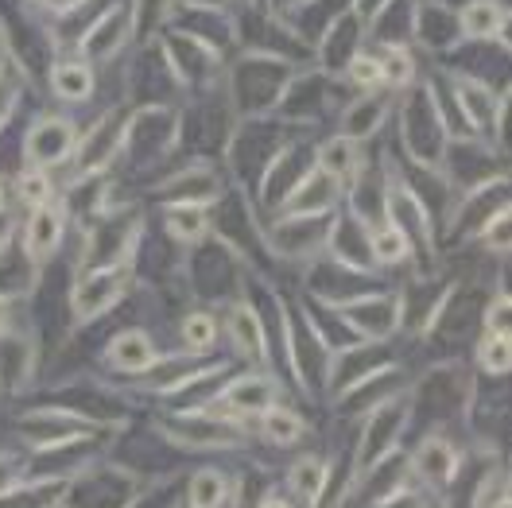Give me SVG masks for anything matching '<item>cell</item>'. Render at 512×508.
Wrapping results in <instances>:
<instances>
[{"label": "cell", "mask_w": 512, "mask_h": 508, "mask_svg": "<svg viewBox=\"0 0 512 508\" xmlns=\"http://www.w3.org/2000/svg\"><path fill=\"white\" fill-rule=\"evenodd\" d=\"M295 70H303V66H291L284 59H272V55H256V51H245L237 63L225 66L222 82L225 97L233 105V117L237 121H245V117H272Z\"/></svg>", "instance_id": "1"}, {"label": "cell", "mask_w": 512, "mask_h": 508, "mask_svg": "<svg viewBox=\"0 0 512 508\" xmlns=\"http://www.w3.org/2000/svg\"><path fill=\"white\" fill-rule=\"evenodd\" d=\"M400 117V148L412 167L423 171H439L443 152L450 144L447 121H443V105L435 94V78L431 82H416L404 90V101L392 105Z\"/></svg>", "instance_id": "2"}, {"label": "cell", "mask_w": 512, "mask_h": 508, "mask_svg": "<svg viewBox=\"0 0 512 508\" xmlns=\"http://www.w3.org/2000/svg\"><path fill=\"white\" fill-rule=\"evenodd\" d=\"M167 70L175 74L179 90H210L214 82H222L225 55L218 47H210L206 39L183 32V28H167L156 39Z\"/></svg>", "instance_id": "3"}, {"label": "cell", "mask_w": 512, "mask_h": 508, "mask_svg": "<svg viewBox=\"0 0 512 508\" xmlns=\"http://www.w3.org/2000/svg\"><path fill=\"white\" fill-rule=\"evenodd\" d=\"M144 493V481L125 466H86L66 477V508H132Z\"/></svg>", "instance_id": "4"}, {"label": "cell", "mask_w": 512, "mask_h": 508, "mask_svg": "<svg viewBox=\"0 0 512 508\" xmlns=\"http://www.w3.org/2000/svg\"><path fill=\"white\" fill-rule=\"evenodd\" d=\"M408 423H412V396H408V388L388 396L377 408H369V419H365L361 439H357V454H353V481H361L381 458H388L396 450Z\"/></svg>", "instance_id": "5"}, {"label": "cell", "mask_w": 512, "mask_h": 508, "mask_svg": "<svg viewBox=\"0 0 512 508\" xmlns=\"http://www.w3.org/2000/svg\"><path fill=\"white\" fill-rule=\"evenodd\" d=\"M338 315L361 342H388L404 326V295L396 291H361L338 303H322Z\"/></svg>", "instance_id": "6"}, {"label": "cell", "mask_w": 512, "mask_h": 508, "mask_svg": "<svg viewBox=\"0 0 512 508\" xmlns=\"http://www.w3.org/2000/svg\"><path fill=\"white\" fill-rule=\"evenodd\" d=\"M128 109L125 101L121 105H109L97 125L78 136V148H74V179H94V175H105L113 163H121V152H125V132H128Z\"/></svg>", "instance_id": "7"}, {"label": "cell", "mask_w": 512, "mask_h": 508, "mask_svg": "<svg viewBox=\"0 0 512 508\" xmlns=\"http://www.w3.org/2000/svg\"><path fill=\"white\" fill-rule=\"evenodd\" d=\"M132 287V272L128 264H113V268H82L78 280L70 287V315H74V330L90 326L97 318H105Z\"/></svg>", "instance_id": "8"}, {"label": "cell", "mask_w": 512, "mask_h": 508, "mask_svg": "<svg viewBox=\"0 0 512 508\" xmlns=\"http://www.w3.org/2000/svg\"><path fill=\"white\" fill-rule=\"evenodd\" d=\"M16 435L35 450H51V446L78 443V439H94L101 435V423H94L90 415L74 412V408H32L16 419Z\"/></svg>", "instance_id": "9"}, {"label": "cell", "mask_w": 512, "mask_h": 508, "mask_svg": "<svg viewBox=\"0 0 512 508\" xmlns=\"http://www.w3.org/2000/svg\"><path fill=\"white\" fill-rule=\"evenodd\" d=\"M334 214H276L264 241L280 260H319L330 241Z\"/></svg>", "instance_id": "10"}, {"label": "cell", "mask_w": 512, "mask_h": 508, "mask_svg": "<svg viewBox=\"0 0 512 508\" xmlns=\"http://www.w3.org/2000/svg\"><path fill=\"white\" fill-rule=\"evenodd\" d=\"M132 12H128V0H113L109 8H101L94 20L82 28L78 35V55L94 66L117 63L132 43Z\"/></svg>", "instance_id": "11"}, {"label": "cell", "mask_w": 512, "mask_h": 508, "mask_svg": "<svg viewBox=\"0 0 512 508\" xmlns=\"http://www.w3.org/2000/svg\"><path fill=\"white\" fill-rule=\"evenodd\" d=\"M140 241V218L136 214H97L90 229H86V256L82 268H113V264H128L132 249Z\"/></svg>", "instance_id": "12"}, {"label": "cell", "mask_w": 512, "mask_h": 508, "mask_svg": "<svg viewBox=\"0 0 512 508\" xmlns=\"http://www.w3.org/2000/svg\"><path fill=\"white\" fill-rule=\"evenodd\" d=\"M78 136H82V128H78L74 117H63V113L35 117L28 132H24V159H28V167L55 171V167L70 163L74 148H78Z\"/></svg>", "instance_id": "13"}, {"label": "cell", "mask_w": 512, "mask_h": 508, "mask_svg": "<svg viewBox=\"0 0 512 508\" xmlns=\"http://www.w3.org/2000/svg\"><path fill=\"white\" fill-rule=\"evenodd\" d=\"M225 194H229L225 191V175L206 159L175 167L160 183L163 206H214V202H222Z\"/></svg>", "instance_id": "14"}, {"label": "cell", "mask_w": 512, "mask_h": 508, "mask_svg": "<svg viewBox=\"0 0 512 508\" xmlns=\"http://www.w3.org/2000/svg\"><path fill=\"white\" fill-rule=\"evenodd\" d=\"M365 28H361V20L350 12V4L338 12V16H330L326 20V32L315 35V43H311V66L322 70V74H330V78H338L342 74V66L350 63L353 55L365 47Z\"/></svg>", "instance_id": "15"}, {"label": "cell", "mask_w": 512, "mask_h": 508, "mask_svg": "<svg viewBox=\"0 0 512 508\" xmlns=\"http://www.w3.org/2000/svg\"><path fill=\"white\" fill-rule=\"evenodd\" d=\"M66 225H70V206L51 198L43 206H35L24 222V256L32 260L35 268H43L47 260H55V253L63 249V237H66Z\"/></svg>", "instance_id": "16"}, {"label": "cell", "mask_w": 512, "mask_h": 508, "mask_svg": "<svg viewBox=\"0 0 512 508\" xmlns=\"http://www.w3.org/2000/svg\"><path fill=\"white\" fill-rule=\"evenodd\" d=\"M408 39H416L419 47L431 51V55H447L454 47H462L458 12L447 8V4H439V0H416V4H412Z\"/></svg>", "instance_id": "17"}, {"label": "cell", "mask_w": 512, "mask_h": 508, "mask_svg": "<svg viewBox=\"0 0 512 508\" xmlns=\"http://www.w3.org/2000/svg\"><path fill=\"white\" fill-rule=\"evenodd\" d=\"M160 427L171 443H183L191 446V450H229V446L241 443V431L233 423H222V419H214L202 408L179 415V419H167Z\"/></svg>", "instance_id": "18"}, {"label": "cell", "mask_w": 512, "mask_h": 508, "mask_svg": "<svg viewBox=\"0 0 512 508\" xmlns=\"http://www.w3.org/2000/svg\"><path fill=\"white\" fill-rule=\"evenodd\" d=\"M280 396H284V388H280L276 377H268V373H241L233 381L218 384V392H214V400L225 404L233 415H241V419L268 412Z\"/></svg>", "instance_id": "19"}, {"label": "cell", "mask_w": 512, "mask_h": 508, "mask_svg": "<svg viewBox=\"0 0 512 508\" xmlns=\"http://www.w3.org/2000/svg\"><path fill=\"white\" fill-rule=\"evenodd\" d=\"M388 117H392V97H388V90L357 94L338 109V136H346L353 144H365V140H373L381 132Z\"/></svg>", "instance_id": "20"}, {"label": "cell", "mask_w": 512, "mask_h": 508, "mask_svg": "<svg viewBox=\"0 0 512 508\" xmlns=\"http://www.w3.org/2000/svg\"><path fill=\"white\" fill-rule=\"evenodd\" d=\"M160 361V346L148 330L140 326H128V330H117L105 346V365L117 369V373H132V377H144L152 365Z\"/></svg>", "instance_id": "21"}, {"label": "cell", "mask_w": 512, "mask_h": 508, "mask_svg": "<svg viewBox=\"0 0 512 508\" xmlns=\"http://www.w3.org/2000/svg\"><path fill=\"white\" fill-rule=\"evenodd\" d=\"M458 12V35L462 43H509V4L505 0H466Z\"/></svg>", "instance_id": "22"}, {"label": "cell", "mask_w": 512, "mask_h": 508, "mask_svg": "<svg viewBox=\"0 0 512 508\" xmlns=\"http://www.w3.org/2000/svg\"><path fill=\"white\" fill-rule=\"evenodd\" d=\"M225 338L233 342V350L241 353L253 365H268V330L264 318L256 315V307L249 299H237L225 311Z\"/></svg>", "instance_id": "23"}, {"label": "cell", "mask_w": 512, "mask_h": 508, "mask_svg": "<svg viewBox=\"0 0 512 508\" xmlns=\"http://www.w3.org/2000/svg\"><path fill=\"white\" fill-rule=\"evenodd\" d=\"M458 462H462V454H458V446L450 443L447 435H427L408 454V470L423 477L427 485H435V489H447L450 481L458 477Z\"/></svg>", "instance_id": "24"}, {"label": "cell", "mask_w": 512, "mask_h": 508, "mask_svg": "<svg viewBox=\"0 0 512 508\" xmlns=\"http://www.w3.org/2000/svg\"><path fill=\"white\" fill-rule=\"evenodd\" d=\"M35 381V342L28 334H0V388L24 392Z\"/></svg>", "instance_id": "25"}, {"label": "cell", "mask_w": 512, "mask_h": 508, "mask_svg": "<svg viewBox=\"0 0 512 508\" xmlns=\"http://www.w3.org/2000/svg\"><path fill=\"white\" fill-rule=\"evenodd\" d=\"M97 90V70L82 55L74 59H55L51 63V94L66 105H86Z\"/></svg>", "instance_id": "26"}, {"label": "cell", "mask_w": 512, "mask_h": 508, "mask_svg": "<svg viewBox=\"0 0 512 508\" xmlns=\"http://www.w3.org/2000/svg\"><path fill=\"white\" fill-rule=\"evenodd\" d=\"M361 144H353L346 136H330V140H322L319 148H315V171L326 175V179H334L338 187H346L353 175L361 171Z\"/></svg>", "instance_id": "27"}, {"label": "cell", "mask_w": 512, "mask_h": 508, "mask_svg": "<svg viewBox=\"0 0 512 508\" xmlns=\"http://www.w3.org/2000/svg\"><path fill=\"white\" fill-rule=\"evenodd\" d=\"M66 493V477H28L0 493V508H59Z\"/></svg>", "instance_id": "28"}, {"label": "cell", "mask_w": 512, "mask_h": 508, "mask_svg": "<svg viewBox=\"0 0 512 508\" xmlns=\"http://www.w3.org/2000/svg\"><path fill=\"white\" fill-rule=\"evenodd\" d=\"M373 51H377V59H381V86L388 94L408 90V86L419 82V63L408 43H377Z\"/></svg>", "instance_id": "29"}, {"label": "cell", "mask_w": 512, "mask_h": 508, "mask_svg": "<svg viewBox=\"0 0 512 508\" xmlns=\"http://www.w3.org/2000/svg\"><path fill=\"white\" fill-rule=\"evenodd\" d=\"M326 481H330V466L322 462L319 454H303L288 470V493L299 497L303 508H315L322 501V493H326Z\"/></svg>", "instance_id": "30"}, {"label": "cell", "mask_w": 512, "mask_h": 508, "mask_svg": "<svg viewBox=\"0 0 512 508\" xmlns=\"http://www.w3.org/2000/svg\"><path fill=\"white\" fill-rule=\"evenodd\" d=\"M163 229L179 245H202L214 222H210L206 206H163Z\"/></svg>", "instance_id": "31"}, {"label": "cell", "mask_w": 512, "mask_h": 508, "mask_svg": "<svg viewBox=\"0 0 512 508\" xmlns=\"http://www.w3.org/2000/svg\"><path fill=\"white\" fill-rule=\"evenodd\" d=\"M369 256H373V268H396V264L412 260L416 249L392 222H377L369 225Z\"/></svg>", "instance_id": "32"}, {"label": "cell", "mask_w": 512, "mask_h": 508, "mask_svg": "<svg viewBox=\"0 0 512 508\" xmlns=\"http://www.w3.org/2000/svg\"><path fill=\"white\" fill-rule=\"evenodd\" d=\"M256 419H260V435L272 446H295L307 435V419L295 408H288L284 400H276L268 412H260Z\"/></svg>", "instance_id": "33"}, {"label": "cell", "mask_w": 512, "mask_h": 508, "mask_svg": "<svg viewBox=\"0 0 512 508\" xmlns=\"http://www.w3.org/2000/svg\"><path fill=\"white\" fill-rule=\"evenodd\" d=\"M229 501H233V485L222 470L214 466L194 470L187 481V508H225Z\"/></svg>", "instance_id": "34"}, {"label": "cell", "mask_w": 512, "mask_h": 508, "mask_svg": "<svg viewBox=\"0 0 512 508\" xmlns=\"http://www.w3.org/2000/svg\"><path fill=\"white\" fill-rule=\"evenodd\" d=\"M179 338H183V350L191 357H206L218 346V318L210 311H187L179 322Z\"/></svg>", "instance_id": "35"}, {"label": "cell", "mask_w": 512, "mask_h": 508, "mask_svg": "<svg viewBox=\"0 0 512 508\" xmlns=\"http://www.w3.org/2000/svg\"><path fill=\"white\" fill-rule=\"evenodd\" d=\"M24 82H28V70L12 59V51H4V59H0V132L12 121V113L24 97Z\"/></svg>", "instance_id": "36"}, {"label": "cell", "mask_w": 512, "mask_h": 508, "mask_svg": "<svg viewBox=\"0 0 512 508\" xmlns=\"http://www.w3.org/2000/svg\"><path fill=\"white\" fill-rule=\"evenodd\" d=\"M338 78H342L346 86H353L357 94L384 90V86H381V59H377V51H373V47H361L350 63L342 66V74H338Z\"/></svg>", "instance_id": "37"}, {"label": "cell", "mask_w": 512, "mask_h": 508, "mask_svg": "<svg viewBox=\"0 0 512 508\" xmlns=\"http://www.w3.org/2000/svg\"><path fill=\"white\" fill-rule=\"evenodd\" d=\"M478 365L485 377H509V369H512L509 334H485L478 342Z\"/></svg>", "instance_id": "38"}, {"label": "cell", "mask_w": 512, "mask_h": 508, "mask_svg": "<svg viewBox=\"0 0 512 508\" xmlns=\"http://www.w3.org/2000/svg\"><path fill=\"white\" fill-rule=\"evenodd\" d=\"M16 194H20V202L24 206H43V202H51L55 198V183H51V175L47 171H39V167H28L24 175H20V183H16Z\"/></svg>", "instance_id": "39"}, {"label": "cell", "mask_w": 512, "mask_h": 508, "mask_svg": "<svg viewBox=\"0 0 512 508\" xmlns=\"http://www.w3.org/2000/svg\"><path fill=\"white\" fill-rule=\"evenodd\" d=\"M478 237L485 241V249L493 256H509L512 249V225H509V206L505 210H497L489 222L478 229Z\"/></svg>", "instance_id": "40"}, {"label": "cell", "mask_w": 512, "mask_h": 508, "mask_svg": "<svg viewBox=\"0 0 512 508\" xmlns=\"http://www.w3.org/2000/svg\"><path fill=\"white\" fill-rule=\"evenodd\" d=\"M509 311H512V299H509V291L501 287V291L485 303V334H509Z\"/></svg>", "instance_id": "41"}, {"label": "cell", "mask_w": 512, "mask_h": 508, "mask_svg": "<svg viewBox=\"0 0 512 508\" xmlns=\"http://www.w3.org/2000/svg\"><path fill=\"white\" fill-rule=\"evenodd\" d=\"M392 4H396V0H350V12L361 20V28H365V32H373V24L381 20Z\"/></svg>", "instance_id": "42"}, {"label": "cell", "mask_w": 512, "mask_h": 508, "mask_svg": "<svg viewBox=\"0 0 512 508\" xmlns=\"http://www.w3.org/2000/svg\"><path fill=\"white\" fill-rule=\"evenodd\" d=\"M24 4H32L35 12H47V16H70V12H78V8H86L90 0H24Z\"/></svg>", "instance_id": "43"}, {"label": "cell", "mask_w": 512, "mask_h": 508, "mask_svg": "<svg viewBox=\"0 0 512 508\" xmlns=\"http://www.w3.org/2000/svg\"><path fill=\"white\" fill-rule=\"evenodd\" d=\"M373 508H427V501L419 497L416 489H408V485H400L396 493H388L384 501H377Z\"/></svg>", "instance_id": "44"}, {"label": "cell", "mask_w": 512, "mask_h": 508, "mask_svg": "<svg viewBox=\"0 0 512 508\" xmlns=\"http://www.w3.org/2000/svg\"><path fill=\"white\" fill-rule=\"evenodd\" d=\"M20 481H24V462L12 458V454H0V493H8Z\"/></svg>", "instance_id": "45"}, {"label": "cell", "mask_w": 512, "mask_h": 508, "mask_svg": "<svg viewBox=\"0 0 512 508\" xmlns=\"http://www.w3.org/2000/svg\"><path fill=\"white\" fill-rule=\"evenodd\" d=\"M12 241H16V222H12V218L0 210V253H4Z\"/></svg>", "instance_id": "46"}, {"label": "cell", "mask_w": 512, "mask_h": 508, "mask_svg": "<svg viewBox=\"0 0 512 508\" xmlns=\"http://www.w3.org/2000/svg\"><path fill=\"white\" fill-rule=\"evenodd\" d=\"M8 326H12V299L0 295V334H4Z\"/></svg>", "instance_id": "47"}, {"label": "cell", "mask_w": 512, "mask_h": 508, "mask_svg": "<svg viewBox=\"0 0 512 508\" xmlns=\"http://www.w3.org/2000/svg\"><path fill=\"white\" fill-rule=\"evenodd\" d=\"M260 508H295V505H291L288 497H280V493H268V497L260 501Z\"/></svg>", "instance_id": "48"}, {"label": "cell", "mask_w": 512, "mask_h": 508, "mask_svg": "<svg viewBox=\"0 0 512 508\" xmlns=\"http://www.w3.org/2000/svg\"><path fill=\"white\" fill-rule=\"evenodd\" d=\"M4 202H8V187H4V179H0V210H4Z\"/></svg>", "instance_id": "49"}, {"label": "cell", "mask_w": 512, "mask_h": 508, "mask_svg": "<svg viewBox=\"0 0 512 508\" xmlns=\"http://www.w3.org/2000/svg\"><path fill=\"white\" fill-rule=\"evenodd\" d=\"M233 4H237V8H245V4H256V0H233Z\"/></svg>", "instance_id": "50"}]
</instances>
